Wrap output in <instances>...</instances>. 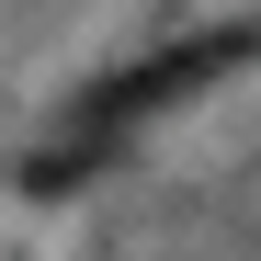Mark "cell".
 Wrapping results in <instances>:
<instances>
[{"instance_id":"cell-1","label":"cell","mask_w":261,"mask_h":261,"mask_svg":"<svg viewBox=\"0 0 261 261\" xmlns=\"http://www.w3.org/2000/svg\"><path fill=\"white\" fill-rule=\"evenodd\" d=\"M261 46V23H216V34H193V46H170V57H148V68H125V80H102L91 102H80V125H102L114 114H148V102H182V91H204V80H227L239 57Z\"/></svg>"}]
</instances>
